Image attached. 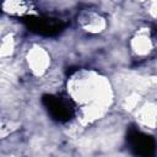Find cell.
I'll list each match as a JSON object with an SVG mask.
<instances>
[{
  "label": "cell",
  "mask_w": 157,
  "mask_h": 157,
  "mask_svg": "<svg viewBox=\"0 0 157 157\" xmlns=\"http://www.w3.org/2000/svg\"><path fill=\"white\" fill-rule=\"evenodd\" d=\"M74 88L72 93L75 96V102L77 104H81L83 108L88 109V105H93V112L94 109H97L98 112H101L103 108H101L102 103H107L105 99V94L107 91L104 90V87H102L101 80L96 76L88 75V76H83L78 74L76 77H74Z\"/></svg>",
  "instance_id": "obj_1"
},
{
  "label": "cell",
  "mask_w": 157,
  "mask_h": 157,
  "mask_svg": "<svg viewBox=\"0 0 157 157\" xmlns=\"http://www.w3.org/2000/svg\"><path fill=\"white\" fill-rule=\"evenodd\" d=\"M2 9L10 16H29L34 13L33 0H4Z\"/></svg>",
  "instance_id": "obj_2"
}]
</instances>
